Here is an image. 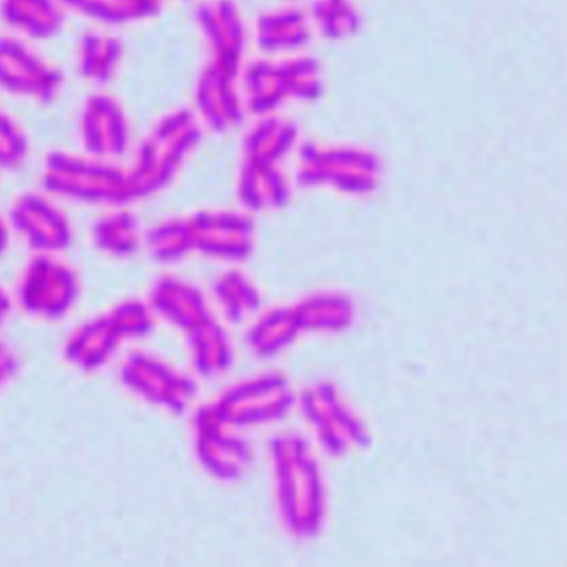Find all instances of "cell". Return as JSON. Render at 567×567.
<instances>
[{
    "mask_svg": "<svg viewBox=\"0 0 567 567\" xmlns=\"http://www.w3.org/2000/svg\"><path fill=\"white\" fill-rule=\"evenodd\" d=\"M54 84V72L24 42L11 35L0 38V85L38 95Z\"/></svg>",
    "mask_w": 567,
    "mask_h": 567,
    "instance_id": "obj_1",
    "label": "cell"
},
{
    "mask_svg": "<svg viewBox=\"0 0 567 567\" xmlns=\"http://www.w3.org/2000/svg\"><path fill=\"white\" fill-rule=\"evenodd\" d=\"M2 18L19 34L48 39L62 25L61 0H2Z\"/></svg>",
    "mask_w": 567,
    "mask_h": 567,
    "instance_id": "obj_2",
    "label": "cell"
},
{
    "mask_svg": "<svg viewBox=\"0 0 567 567\" xmlns=\"http://www.w3.org/2000/svg\"><path fill=\"white\" fill-rule=\"evenodd\" d=\"M62 6L102 21L122 22L146 18L159 8L161 0H61Z\"/></svg>",
    "mask_w": 567,
    "mask_h": 567,
    "instance_id": "obj_3",
    "label": "cell"
}]
</instances>
